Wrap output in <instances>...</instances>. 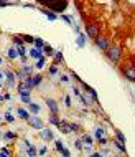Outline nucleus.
Wrapping results in <instances>:
<instances>
[{"mask_svg":"<svg viewBox=\"0 0 135 157\" xmlns=\"http://www.w3.org/2000/svg\"><path fill=\"white\" fill-rule=\"evenodd\" d=\"M41 5L51 12H64L69 4H68V2H50V0H43Z\"/></svg>","mask_w":135,"mask_h":157,"instance_id":"obj_1","label":"nucleus"},{"mask_svg":"<svg viewBox=\"0 0 135 157\" xmlns=\"http://www.w3.org/2000/svg\"><path fill=\"white\" fill-rule=\"evenodd\" d=\"M32 71H33L32 66H28V64H23V66H21V70H18V71L15 73V78L21 79V81H25V79L32 78Z\"/></svg>","mask_w":135,"mask_h":157,"instance_id":"obj_2","label":"nucleus"},{"mask_svg":"<svg viewBox=\"0 0 135 157\" xmlns=\"http://www.w3.org/2000/svg\"><path fill=\"white\" fill-rule=\"evenodd\" d=\"M120 56H122V50L119 47H110L109 51H107V58H109L112 63H117V61L120 60Z\"/></svg>","mask_w":135,"mask_h":157,"instance_id":"obj_3","label":"nucleus"},{"mask_svg":"<svg viewBox=\"0 0 135 157\" xmlns=\"http://www.w3.org/2000/svg\"><path fill=\"white\" fill-rule=\"evenodd\" d=\"M122 73H124V76L128 79V81H132V83H135V66L132 63H127L122 68Z\"/></svg>","mask_w":135,"mask_h":157,"instance_id":"obj_4","label":"nucleus"},{"mask_svg":"<svg viewBox=\"0 0 135 157\" xmlns=\"http://www.w3.org/2000/svg\"><path fill=\"white\" fill-rule=\"evenodd\" d=\"M96 45H97V48L99 50H102V51H109V48H110V41H109V38L107 36H102V35H99L96 40Z\"/></svg>","mask_w":135,"mask_h":157,"instance_id":"obj_5","label":"nucleus"},{"mask_svg":"<svg viewBox=\"0 0 135 157\" xmlns=\"http://www.w3.org/2000/svg\"><path fill=\"white\" fill-rule=\"evenodd\" d=\"M86 30H87V36L89 38L96 40L97 36H99V27H97L96 23H87V25H86Z\"/></svg>","mask_w":135,"mask_h":157,"instance_id":"obj_6","label":"nucleus"},{"mask_svg":"<svg viewBox=\"0 0 135 157\" xmlns=\"http://www.w3.org/2000/svg\"><path fill=\"white\" fill-rule=\"evenodd\" d=\"M28 124L32 126V127H35V129H40V131L43 129V121L38 118V116H30Z\"/></svg>","mask_w":135,"mask_h":157,"instance_id":"obj_7","label":"nucleus"},{"mask_svg":"<svg viewBox=\"0 0 135 157\" xmlns=\"http://www.w3.org/2000/svg\"><path fill=\"white\" fill-rule=\"evenodd\" d=\"M82 142H84V147L87 150H91L92 149V146H94V137L92 136H89V134H82Z\"/></svg>","mask_w":135,"mask_h":157,"instance_id":"obj_8","label":"nucleus"},{"mask_svg":"<svg viewBox=\"0 0 135 157\" xmlns=\"http://www.w3.org/2000/svg\"><path fill=\"white\" fill-rule=\"evenodd\" d=\"M45 103H46L48 109L51 111V114H56V116H58V111H59V107H58L56 101H54V99H51V98H48V99L45 101Z\"/></svg>","mask_w":135,"mask_h":157,"instance_id":"obj_9","label":"nucleus"},{"mask_svg":"<svg viewBox=\"0 0 135 157\" xmlns=\"http://www.w3.org/2000/svg\"><path fill=\"white\" fill-rule=\"evenodd\" d=\"M92 137L97 141V142H99L101 139H104V137H106V131H104L102 127H96V129H94V132H92Z\"/></svg>","mask_w":135,"mask_h":157,"instance_id":"obj_10","label":"nucleus"},{"mask_svg":"<svg viewBox=\"0 0 135 157\" xmlns=\"http://www.w3.org/2000/svg\"><path fill=\"white\" fill-rule=\"evenodd\" d=\"M40 137H41L43 141H53V131H50V129H41V132H40Z\"/></svg>","mask_w":135,"mask_h":157,"instance_id":"obj_11","label":"nucleus"},{"mask_svg":"<svg viewBox=\"0 0 135 157\" xmlns=\"http://www.w3.org/2000/svg\"><path fill=\"white\" fill-rule=\"evenodd\" d=\"M58 129H59V132H63V134H69V132H71V129H69V122L68 121H61L59 126H58Z\"/></svg>","mask_w":135,"mask_h":157,"instance_id":"obj_12","label":"nucleus"},{"mask_svg":"<svg viewBox=\"0 0 135 157\" xmlns=\"http://www.w3.org/2000/svg\"><path fill=\"white\" fill-rule=\"evenodd\" d=\"M30 56H32L33 60H36V61H38L40 58H43V53H41V50H38V48H35V47H33L32 50H30Z\"/></svg>","mask_w":135,"mask_h":157,"instance_id":"obj_13","label":"nucleus"},{"mask_svg":"<svg viewBox=\"0 0 135 157\" xmlns=\"http://www.w3.org/2000/svg\"><path fill=\"white\" fill-rule=\"evenodd\" d=\"M43 13H45V15H46V17H48V20H51V21H54V20H56V18H58V15L56 13H53V12H51V10H48V8H45V7H43Z\"/></svg>","mask_w":135,"mask_h":157,"instance_id":"obj_14","label":"nucleus"},{"mask_svg":"<svg viewBox=\"0 0 135 157\" xmlns=\"http://www.w3.org/2000/svg\"><path fill=\"white\" fill-rule=\"evenodd\" d=\"M17 114L20 116L21 119H25V121H28V119H30V113H26L23 107H18V109H17Z\"/></svg>","mask_w":135,"mask_h":157,"instance_id":"obj_15","label":"nucleus"},{"mask_svg":"<svg viewBox=\"0 0 135 157\" xmlns=\"http://www.w3.org/2000/svg\"><path fill=\"white\" fill-rule=\"evenodd\" d=\"M76 45H78L79 48H84V45H86V35L79 33V36L76 38Z\"/></svg>","mask_w":135,"mask_h":157,"instance_id":"obj_16","label":"nucleus"},{"mask_svg":"<svg viewBox=\"0 0 135 157\" xmlns=\"http://www.w3.org/2000/svg\"><path fill=\"white\" fill-rule=\"evenodd\" d=\"M5 76H7V79H8L7 84H8V86H13V84H15V73H12V71H5Z\"/></svg>","mask_w":135,"mask_h":157,"instance_id":"obj_17","label":"nucleus"},{"mask_svg":"<svg viewBox=\"0 0 135 157\" xmlns=\"http://www.w3.org/2000/svg\"><path fill=\"white\" fill-rule=\"evenodd\" d=\"M26 156L28 157H38V150H36L35 146H30L28 149H26Z\"/></svg>","mask_w":135,"mask_h":157,"instance_id":"obj_18","label":"nucleus"},{"mask_svg":"<svg viewBox=\"0 0 135 157\" xmlns=\"http://www.w3.org/2000/svg\"><path fill=\"white\" fill-rule=\"evenodd\" d=\"M43 51H45V55L46 56H54V50H53V47H50V45H45V48H43Z\"/></svg>","mask_w":135,"mask_h":157,"instance_id":"obj_19","label":"nucleus"},{"mask_svg":"<svg viewBox=\"0 0 135 157\" xmlns=\"http://www.w3.org/2000/svg\"><path fill=\"white\" fill-rule=\"evenodd\" d=\"M7 55H8V58H10V60H17V58L20 56V55H18V51H17V48H10Z\"/></svg>","mask_w":135,"mask_h":157,"instance_id":"obj_20","label":"nucleus"},{"mask_svg":"<svg viewBox=\"0 0 135 157\" xmlns=\"http://www.w3.org/2000/svg\"><path fill=\"white\" fill-rule=\"evenodd\" d=\"M112 144H114V146L117 147L119 150H122V152H125V144H124V142H120V141H119V139H114V141H112Z\"/></svg>","mask_w":135,"mask_h":157,"instance_id":"obj_21","label":"nucleus"},{"mask_svg":"<svg viewBox=\"0 0 135 157\" xmlns=\"http://www.w3.org/2000/svg\"><path fill=\"white\" fill-rule=\"evenodd\" d=\"M28 106H30V113H33V114H38V113H40V104H36V103H30Z\"/></svg>","mask_w":135,"mask_h":157,"instance_id":"obj_22","label":"nucleus"},{"mask_svg":"<svg viewBox=\"0 0 135 157\" xmlns=\"http://www.w3.org/2000/svg\"><path fill=\"white\" fill-rule=\"evenodd\" d=\"M45 45H46V43L43 41V38H35V48L43 50V48H45Z\"/></svg>","mask_w":135,"mask_h":157,"instance_id":"obj_23","label":"nucleus"},{"mask_svg":"<svg viewBox=\"0 0 135 157\" xmlns=\"http://www.w3.org/2000/svg\"><path fill=\"white\" fill-rule=\"evenodd\" d=\"M41 79H43V76H41V75H35V76H32V83H33V88H35V86H38L40 83H41Z\"/></svg>","mask_w":135,"mask_h":157,"instance_id":"obj_24","label":"nucleus"},{"mask_svg":"<svg viewBox=\"0 0 135 157\" xmlns=\"http://www.w3.org/2000/svg\"><path fill=\"white\" fill-rule=\"evenodd\" d=\"M59 122H61V119L58 118L56 114H51V118H50V124H53V126H56V127H58V126H59Z\"/></svg>","mask_w":135,"mask_h":157,"instance_id":"obj_25","label":"nucleus"},{"mask_svg":"<svg viewBox=\"0 0 135 157\" xmlns=\"http://www.w3.org/2000/svg\"><path fill=\"white\" fill-rule=\"evenodd\" d=\"M4 119H5V122H8V124H13V122H15V118L10 114V111H7V113H5Z\"/></svg>","mask_w":135,"mask_h":157,"instance_id":"obj_26","label":"nucleus"},{"mask_svg":"<svg viewBox=\"0 0 135 157\" xmlns=\"http://www.w3.org/2000/svg\"><path fill=\"white\" fill-rule=\"evenodd\" d=\"M69 129H71V132H79L81 131V126L78 122H69Z\"/></svg>","mask_w":135,"mask_h":157,"instance_id":"obj_27","label":"nucleus"},{"mask_svg":"<svg viewBox=\"0 0 135 157\" xmlns=\"http://www.w3.org/2000/svg\"><path fill=\"white\" fill-rule=\"evenodd\" d=\"M54 149H56L58 150V152H63V150H64V147H63V142H61V141L59 139H56V141H54Z\"/></svg>","mask_w":135,"mask_h":157,"instance_id":"obj_28","label":"nucleus"},{"mask_svg":"<svg viewBox=\"0 0 135 157\" xmlns=\"http://www.w3.org/2000/svg\"><path fill=\"white\" fill-rule=\"evenodd\" d=\"M45 64H46V60H45V56H43V58H40V60L36 61V68L43 70V66H45Z\"/></svg>","mask_w":135,"mask_h":157,"instance_id":"obj_29","label":"nucleus"},{"mask_svg":"<svg viewBox=\"0 0 135 157\" xmlns=\"http://www.w3.org/2000/svg\"><path fill=\"white\" fill-rule=\"evenodd\" d=\"M61 61H63V53H61V51H56V55H54V64L61 63Z\"/></svg>","mask_w":135,"mask_h":157,"instance_id":"obj_30","label":"nucleus"},{"mask_svg":"<svg viewBox=\"0 0 135 157\" xmlns=\"http://www.w3.org/2000/svg\"><path fill=\"white\" fill-rule=\"evenodd\" d=\"M115 139H119L120 142H124V144H125V141H127V139H125V136L122 134L120 131H115Z\"/></svg>","mask_w":135,"mask_h":157,"instance_id":"obj_31","label":"nucleus"},{"mask_svg":"<svg viewBox=\"0 0 135 157\" xmlns=\"http://www.w3.org/2000/svg\"><path fill=\"white\" fill-rule=\"evenodd\" d=\"M13 43L18 47H23V40H21V36H13Z\"/></svg>","mask_w":135,"mask_h":157,"instance_id":"obj_32","label":"nucleus"},{"mask_svg":"<svg viewBox=\"0 0 135 157\" xmlns=\"http://www.w3.org/2000/svg\"><path fill=\"white\" fill-rule=\"evenodd\" d=\"M4 137L5 139H17V134H15V132H5Z\"/></svg>","mask_w":135,"mask_h":157,"instance_id":"obj_33","label":"nucleus"},{"mask_svg":"<svg viewBox=\"0 0 135 157\" xmlns=\"http://www.w3.org/2000/svg\"><path fill=\"white\" fill-rule=\"evenodd\" d=\"M23 41H26V43H35V36L26 35V36H23Z\"/></svg>","mask_w":135,"mask_h":157,"instance_id":"obj_34","label":"nucleus"},{"mask_svg":"<svg viewBox=\"0 0 135 157\" xmlns=\"http://www.w3.org/2000/svg\"><path fill=\"white\" fill-rule=\"evenodd\" d=\"M0 157H10V152H8L7 147H4V149L0 150Z\"/></svg>","mask_w":135,"mask_h":157,"instance_id":"obj_35","label":"nucleus"},{"mask_svg":"<svg viewBox=\"0 0 135 157\" xmlns=\"http://www.w3.org/2000/svg\"><path fill=\"white\" fill-rule=\"evenodd\" d=\"M61 18H63L66 23H69V25H73V18L71 17H68V15H61Z\"/></svg>","mask_w":135,"mask_h":157,"instance_id":"obj_36","label":"nucleus"},{"mask_svg":"<svg viewBox=\"0 0 135 157\" xmlns=\"http://www.w3.org/2000/svg\"><path fill=\"white\" fill-rule=\"evenodd\" d=\"M74 144H76V149H78V150H82V144H84V142H82V139H78Z\"/></svg>","mask_w":135,"mask_h":157,"instance_id":"obj_37","label":"nucleus"},{"mask_svg":"<svg viewBox=\"0 0 135 157\" xmlns=\"http://www.w3.org/2000/svg\"><path fill=\"white\" fill-rule=\"evenodd\" d=\"M21 103L30 104V103H32V96H21Z\"/></svg>","mask_w":135,"mask_h":157,"instance_id":"obj_38","label":"nucleus"},{"mask_svg":"<svg viewBox=\"0 0 135 157\" xmlns=\"http://www.w3.org/2000/svg\"><path fill=\"white\" fill-rule=\"evenodd\" d=\"M45 154H46V146L40 147V149H38V156H45Z\"/></svg>","mask_w":135,"mask_h":157,"instance_id":"obj_39","label":"nucleus"},{"mask_svg":"<svg viewBox=\"0 0 135 157\" xmlns=\"http://www.w3.org/2000/svg\"><path fill=\"white\" fill-rule=\"evenodd\" d=\"M64 103H66V106L69 107L73 104V101H71V98H69V96H66V98H64Z\"/></svg>","mask_w":135,"mask_h":157,"instance_id":"obj_40","label":"nucleus"},{"mask_svg":"<svg viewBox=\"0 0 135 157\" xmlns=\"http://www.w3.org/2000/svg\"><path fill=\"white\" fill-rule=\"evenodd\" d=\"M61 156H63V157H71V152H69L68 149H64L63 152H61Z\"/></svg>","mask_w":135,"mask_h":157,"instance_id":"obj_41","label":"nucleus"},{"mask_svg":"<svg viewBox=\"0 0 135 157\" xmlns=\"http://www.w3.org/2000/svg\"><path fill=\"white\" fill-rule=\"evenodd\" d=\"M58 73V66H51L50 68V75H56Z\"/></svg>","mask_w":135,"mask_h":157,"instance_id":"obj_42","label":"nucleus"},{"mask_svg":"<svg viewBox=\"0 0 135 157\" xmlns=\"http://www.w3.org/2000/svg\"><path fill=\"white\" fill-rule=\"evenodd\" d=\"M107 142H109V141H107V137H104V139H101V141H99V144H101L102 147H106V146H107Z\"/></svg>","mask_w":135,"mask_h":157,"instance_id":"obj_43","label":"nucleus"},{"mask_svg":"<svg viewBox=\"0 0 135 157\" xmlns=\"http://www.w3.org/2000/svg\"><path fill=\"white\" fill-rule=\"evenodd\" d=\"M73 91H74V94L78 98H81V91H79V88H73Z\"/></svg>","mask_w":135,"mask_h":157,"instance_id":"obj_44","label":"nucleus"},{"mask_svg":"<svg viewBox=\"0 0 135 157\" xmlns=\"http://www.w3.org/2000/svg\"><path fill=\"white\" fill-rule=\"evenodd\" d=\"M89 157H104V156H102L101 152H92V154H91Z\"/></svg>","mask_w":135,"mask_h":157,"instance_id":"obj_45","label":"nucleus"},{"mask_svg":"<svg viewBox=\"0 0 135 157\" xmlns=\"http://www.w3.org/2000/svg\"><path fill=\"white\" fill-rule=\"evenodd\" d=\"M61 81H63V83H68V81H69V78H68L66 75H61Z\"/></svg>","mask_w":135,"mask_h":157,"instance_id":"obj_46","label":"nucleus"},{"mask_svg":"<svg viewBox=\"0 0 135 157\" xmlns=\"http://www.w3.org/2000/svg\"><path fill=\"white\" fill-rule=\"evenodd\" d=\"M4 99H5V98H4V96H0V101H4Z\"/></svg>","mask_w":135,"mask_h":157,"instance_id":"obj_47","label":"nucleus"},{"mask_svg":"<svg viewBox=\"0 0 135 157\" xmlns=\"http://www.w3.org/2000/svg\"><path fill=\"white\" fill-rule=\"evenodd\" d=\"M2 76H4V75H2V73H0V79H2Z\"/></svg>","mask_w":135,"mask_h":157,"instance_id":"obj_48","label":"nucleus"},{"mask_svg":"<svg viewBox=\"0 0 135 157\" xmlns=\"http://www.w3.org/2000/svg\"><path fill=\"white\" fill-rule=\"evenodd\" d=\"M0 64H2V58H0Z\"/></svg>","mask_w":135,"mask_h":157,"instance_id":"obj_49","label":"nucleus"},{"mask_svg":"<svg viewBox=\"0 0 135 157\" xmlns=\"http://www.w3.org/2000/svg\"><path fill=\"white\" fill-rule=\"evenodd\" d=\"M0 121H2V118H0Z\"/></svg>","mask_w":135,"mask_h":157,"instance_id":"obj_50","label":"nucleus"},{"mask_svg":"<svg viewBox=\"0 0 135 157\" xmlns=\"http://www.w3.org/2000/svg\"><path fill=\"white\" fill-rule=\"evenodd\" d=\"M115 157H119V156H115Z\"/></svg>","mask_w":135,"mask_h":157,"instance_id":"obj_51","label":"nucleus"},{"mask_svg":"<svg viewBox=\"0 0 135 157\" xmlns=\"http://www.w3.org/2000/svg\"><path fill=\"white\" fill-rule=\"evenodd\" d=\"M0 134H2V132H0Z\"/></svg>","mask_w":135,"mask_h":157,"instance_id":"obj_52","label":"nucleus"}]
</instances>
